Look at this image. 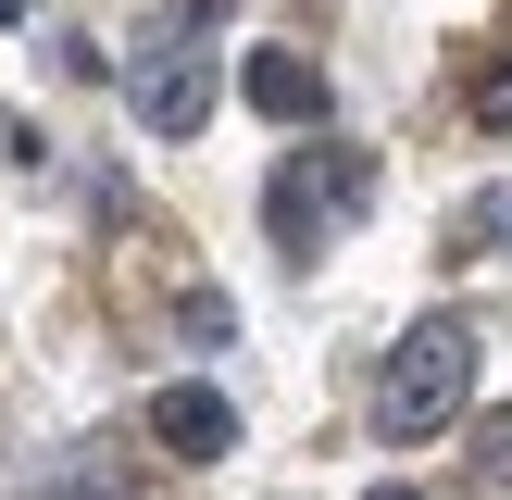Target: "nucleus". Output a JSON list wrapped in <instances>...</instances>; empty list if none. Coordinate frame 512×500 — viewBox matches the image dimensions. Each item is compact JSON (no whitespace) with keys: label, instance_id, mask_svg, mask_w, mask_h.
<instances>
[{"label":"nucleus","instance_id":"obj_1","mask_svg":"<svg viewBox=\"0 0 512 500\" xmlns=\"http://www.w3.org/2000/svg\"><path fill=\"white\" fill-rule=\"evenodd\" d=\"M363 213H375V150H288V163H275V188H263L275 250H300V263H313L325 238H350Z\"/></svg>","mask_w":512,"mask_h":500},{"label":"nucleus","instance_id":"obj_2","mask_svg":"<svg viewBox=\"0 0 512 500\" xmlns=\"http://www.w3.org/2000/svg\"><path fill=\"white\" fill-rule=\"evenodd\" d=\"M475 400V325H413V338L388 350V375H375V425L388 438H438L450 413Z\"/></svg>","mask_w":512,"mask_h":500},{"label":"nucleus","instance_id":"obj_3","mask_svg":"<svg viewBox=\"0 0 512 500\" xmlns=\"http://www.w3.org/2000/svg\"><path fill=\"white\" fill-rule=\"evenodd\" d=\"M125 113H138L150 138H200V125H213V50L150 38L138 63H125Z\"/></svg>","mask_w":512,"mask_h":500},{"label":"nucleus","instance_id":"obj_4","mask_svg":"<svg viewBox=\"0 0 512 500\" xmlns=\"http://www.w3.org/2000/svg\"><path fill=\"white\" fill-rule=\"evenodd\" d=\"M150 438H163L175 463H213V450H238V400L200 388V375L188 388H150Z\"/></svg>","mask_w":512,"mask_h":500},{"label":"nucleus","instance_id":"obj_5","mask_svg":"<svg viewBox=\"0 0 512 500\" xmlns=\"http://www.w3.org/2000/svg\"><path fill=\"white\" fill-rule=\"evenodd\" d=\"M238 100L263 125H325V63H313V50H250V63H238Z\"/></svg>","mask_w":512,"mask_h":500},{"label":"nucleus","instance_id":"obj_6","mask_svg":"<svg viewBox=\"0 0 512 500\" xmlns=\"http://www.w3.org/2000/svg\"><path fill=\"white\" fill-rule=\"evenodd\" d=\"M450 250H512V188H475V200H450Z\"/></svg>","mask_w":512,"mask_h":500},{"label":"nucleus","instance_id":"obj_7","mask_svg":"<svg viewBox=\"0 0 512 500\" xmlns=\"http://www.w3.org/2000/svg\"><path fill=\"white\" fill-rule=\"evenodd\" d=\"M475 475H488V488H512V413L475 425Z\"/></svg>","mask_w":512,"mask_h":500},{"label":"nucleus","instance_id":"obj_8","mask_svg":"<svg viewBox=\"0 0 512 500\" xmlns=\"http://www.w3.org/2000/svg\"><path fill=\"white\" fill-rule=\"evenodd\" d=\"M475 113H488V125H512V63L488 75V88H475Z\"/></svg>","mask_w":512,"mask_h":500},{"label":"nucleus","instance_id":"obj_9","mask_svg":"<svg viewBox=\"0 0 512 500\" xmlns=\"http://www.w3.org/2000/svg\"><path fill=\"white\" fill-rule=\"evenodd\" d=\"M363 500H425V488H363Z\"/></svg>","mask_w":512,"mask_h":500},{"label":"nucleus","instance_id":"obj_10","mask_svg":"<svg viewBox=\"0 0 512 500\" xmlns=\"http://www.w3.org/2000/svg\"><path fill=\"white\" fill-rule=\"evenodd\" d=\"M0 13H25V0H0Z\"/></svg>","mask_w":512,"mask_h":500}]
</instances>
